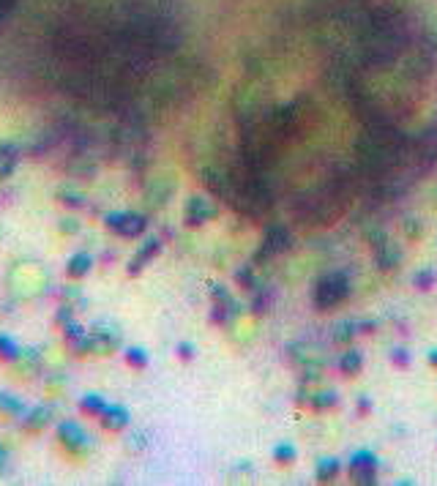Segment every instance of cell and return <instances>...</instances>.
I'll use <instances>...</instances> for the list:
<instances>
[{"label":"cell","mask_w":437,"mask_h":486,"mask_svg":"<svg viewBox=\"0 0 437 486\" xmlns=\"http://www.w3.org/2000/svg\"><path fill=\"white\" fill-rule=\"evenodd\" d=\"M104 413H107L104 424H107L110 429H121V426L126 424V413H123V410H104Z\"/></svg>","instance_id":"obj_1"},{"label":"cell","mask_w":437,"mask_h":486,"mask_svg":"<svg viewBox=\"0 0 437 486\" xmlns=\"http://www.w3.org/2000/svg\"><path fill=\"white\" fill-rule=\"evenodd\" d=\"M85 270H88V257H77V259L68 265V273H77V276H79V273H85Z\"/></svg>","instance_id":"obj_2"}]
</instances>
